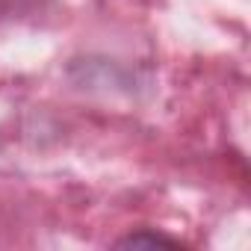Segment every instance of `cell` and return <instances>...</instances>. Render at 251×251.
Here are the masks:
<instances>
[{"instance_id":"obj_1","label":"cell","mask_w":251,"mask_h":251,"mask_svg":"<svg viewBox=\"0 0 251 251\" xmlns=\"http://www.w3.org/2000/svg\"><path fill=\"white\" fill-rule=\"evenodd\" d=\"M118 245H177L163 233H130L127 239H118Z\"/></svg>"}]
</instances>
